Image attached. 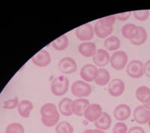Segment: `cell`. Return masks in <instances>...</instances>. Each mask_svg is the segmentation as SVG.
<instances>
[{
	"instance_id": "8d00e7d4",
	"label": "cell",
	"mask_w": 150,
	"mask_h": 133,
	"mask_svg": "<svg viewBox=\"0 0 150 133\" xmlns=\"http://www.w3.org/2000/svg\"><path fill=\"white\" fill-rule=\"evenodd\" d=\"M143 106H144L145 108H146L147 109L149 110V111H150V101L149 102H147L146 104L143 105Z\"/></svg>"
},
{
	"instance_id": "ba28073f",
	"label": "cell",
	"mask_w": 150,
	"mask_h": 133,
	"mask_svg": "<svg viewBox=\"0 0 150 133\" xmlns=\"http://www.w3.org/2000/svg\"><path fill=\"white\" fill-rule=\"evenodd\" d=\"M59 70L63 74H71L77 70V64L71 57H65L62 58L58 64Z\"/></svg>"
},
{
	"instance_id": "d4e9b609",
	"label": "cell",
	"mask_w": 150,
	"mask_h": 133,
	"mask_svg": "<svg viewBox=\"0 0 150 133\" xmlns=\"http://www.w3.org/2000/svg\"><path fill=\"white\" fill-rule=\"evenodd\" d=\"M147 38H148V34H147L146 30L142 26H139L137 34L134 38L131 39L130 41L134 46H142V45L146 43V41H147Z\"/></svg>"
},
{
	"instance_id": "3957f363",
	"label": "cell",
	"mask_w": 150,
	"mask_h": 133,
	"mask_svg": "<svg viewBox=\"0 0 150 133\" xmlns=\"http://www.w3.org/2000/svg\"><path fill=\"white\" fill-rule=\"evenodd\" d=\"M71 94L78 99L89 97L92 94V89L88 82L83 80H77L71 87Z\"/></svg>"
},
{
	"instance_id": "83f0119b",
	"label": "cell",
	"mask_w": 150,
	"mask_h": 133,
	"mask_svg": "<svg viewBox=\"0 0 150 133\" xmlns=\"http://www.w3.org/2000/svg\"><path fill=\"white\" fill-rule=\"evenodd\" d=\"M5 133H24V127L19 123H13L6 127Z\"/></svg>"
},
{
	"instance_id": "f35d334b",
	"label": "cell",
	"mask_w": 150,
	"mask_h": 133,
	"mask_svg": "<svg viewBox=\"0 0 150 133\" xmlns=\"http://www.w3.org/2000/svg\"><path fill=\"white\" fill-rule=\"evenodd\" d=\"M149 129H150V121L149 122Z\"/></svg>"
},
{
	"instance_id": "4fadbf2b",
	"label": "cell",
	"mask_w": 150,
	"mask_h": 133,
	"mask_svg": "<svg viewBox=\"0 0 150 133\" xmlns=\"http://www.w3.org/2000/svg\"><path fill=\"white\" fill-rule=\"evenodd\" d=\"M32 62L36 66L45 67L51 63V56L47 50H42L33 57Z\"/></svg>"
},
{
	"instance_id": "9c48e42d",
	"label": "cell",
	"mask_w": 150,
	"mask_h": 133,
	"mask_svg": "<svg viewBox=\"0 0 150 133\" xmlns=\"http://www.w3.org/2000/svg\"><path fill=\"white\" fill-rule=\"evenodd\" d=\"M102 113V108L100 105L97 103H92L89 104V106L86 108L83 117L88 121L95 123L101 118Z\"/></svg>"
},
{
	"instance_id": "4dcf8cb0",
	"label": "cell",
	"mask_w": 150,
	"mask_h": 133,
	"mask_svg": "<svg viewBox=\"0 0 150 133\" xmlns=\"http://www.w3.org/2000/svg\"><path fill=\"white\" fill-rule=\"evenodd\" d=\"M113 133H127L128 132V126L123 122H118L114 125L112 128Z\"/></svg>"
},
{
	"instance_id": "7c38bea8",
	"label": "cell",
	"mask_w": 150,
	"mask_h": 133,
	"mask_svg": "<svg viewBox=\"0 0 150 133\" xmlns=\"http://www.w3.org/2000/svg\"><path fill=\"white\" fill-rule=\"evenodd\" d=\"M125 91V83L120 78H113L108 85V92L113 97H119Z\"/></svg>"
},
{
	"instance_id": "f1b7e54d",
	"label": "cell",
	"mask_w": 150,
	"mask_h": 133,
	"mask_svg": "<svg viewBox=\"0 0 150 133\" xmlns=\"http://www.w3.org/2000/svg\"><path fill=\"white\" fill-rule=\"evenodd\" d=\"M134 17L136 20L139 21H146L149 18L150 10H134L132 12Z\"/></svg>"
},
{
	"instance_id": "d590c367",
	"label": "cell",
	"mask_w": 150,
	"mask_h": 133,
	"mask_svg": "<svg viewBox=\"0 0 150 133\" xmlns=\"http://www.w3.org/2000/svg\"><path fill=\"white\" fill-rule=\"evenodd\" d=\"M90 133H106L104 132L103 130H90Z\"/></svg>"
},
{
	"instance_id": "44dd1931",
	"label": "cell",
	"mask_w": 150,
	"mask_h": 133,
	"mask_svg": "<svg viewBox=\"0 0 150 133\" xmlns=\"http://www.w3.org/2000/svg\"><path fill=\"white\" fill-rule=\"evenodd\" d=\"M112 124V119L108 113L103 112L101 118L98 120L97 121L95 122V126L98 130H108L110 128Z\"/></svg>"
},
{
	"instance_id": "2e32d148",
	"label": "cell",
	"mask_w": 150,
	"mask_h": 133,
	"mask_svg": "<svg viewBox=\"0 0 150 133\" xmlns=\"http://www.w3.org/2000/svg\"><path fill=\"white\" fill-rule=\"evenodd\" d=\"M131 114V108L126 104H120L115 108L113 116L120 122L125 121L130 118Z\"/></svg>"
},
{
	"instance_id": "7a4b0ae2",
	"label": "cell",
	"mask_w": 150,
	"mask_h": 133,
	"mask_svg": "<svg viewBox=\"0 0 150 133\" xmlns=\"http://www.w3.org/2000/svg\"><path fill=\"white\" fill-rule=\"evenodd\" d=\"M69 88V79L65 76H59L54 78L50 84L52 94L57 97L63 96L68 92Z\"/></svg>"
},
{
	"instance_id": "d6a6232c",
	"label": "cell",
	"mask_w": 150,
	"mask_h": 133,
	"mask_svg": "<svg viewBox=\"0 0 150 133\" xmlns=\"http://www.w3.org/2000/svg\"><path fill=\"white\" fill-rule=\"evenodd\" d=\"M100 20H102L103 22H106V23L111 25V26H113L115 23V21H116V17H115V15H111L108 16V17H103V18H101V19Z\"/></svg>"
},
{
	"instance_id": "ffe728a7",
	"label": "cell",
	"mask_w": 150,
	"mask_h": 133,
	"mask_svg": "<svg viewBox=\"0 0 150 133\" xmlns=\"http://www.w3.org/2000/svg\"><path fill=\"white\" fill-rule=\"evenodd\" d=\"M136 99L143 105L146 104L150 101V88L146 85L137 88L135 92Z\"/></svg>"
},
{
	"instance_id": "30bf717a",
	"label": "cell",
	"mask_w": 150,
	"mask_h": 133,
	"mask_svg": "<svg viewBox=\"0 0 150 133\" xmlns=\"http://www.w3.org/2000/svg\"><path fill=\"white\" fill-rule=\"evenodd\" d=\"M134 120L139 124H146L150 121V111L143 106H137L133 112Z\"/></svg>"
},
{
	"instance_id": "6da1fadb",
	"label": "cell",
	"mask_w": 150,
	"mask_h": 133,
	"mask_svg": "<svg viewBox=\"0 0 150 133\" xmlns=\"http://www.w3.org/2000/svg\"><path fill=\"white\" fill-rule=\"evenodd\" d=\"M42 123L47 127H53L58 123L60 114L56 105L48 102L43 105L40 110Z\"/></svg>"
},
{
	"instance_id": "4316f807",
	"label": "cell",
	"mask_w": 150,
	"mask_h": 133,
	"mask_svg": "<svg viewBox=\"0 0 150 133\" xmlns=\"http://www.w3.org/2000/svg\"><path fill=\"white\" fill-rule=\"evenodd\" d=\"M55 130L56 133H74V132L72 125L67 121L59 122L56 125Z\"/></svg>"
},
{
	"instance_id": "5bb4252c",
	"label": "cell",
	"mask_w": 150,
	"mask_h": 133,
	"mask_svg": "<svg viewBox=\"0 0 150 133\" xmlns=\"http://www.w3.org/2000/svg\"><path fill=\"white\" fill-rule=\"evenodd\" d=\"M92 60L96 66L104 67L109 64L110 57L107 50L104 49H98L95 55L92 57Z\"/></svg>"
},
{
	"instance_id": "e0dca14e",
	"label": "cell",
	"mask_w": 150,
	"mask_h": 133,
	"mask_svg": "<svg viewBox=\"0 0 150 133\" xmlns=\"http://www.w3.org/2000/svg\"><path fill=\"white\" fill-rule=\"evenodd\" d=\"M78 52L86 58H91L95 55L97 51L96 45L92 42H83L77 47Z\"/></svg>"
},
{
	"instance_id": "f546056e",
	"label": "cell",
	"mask_w": 150,
	"mask_h": 133,
	"mask_svg": "<svg viewBox=\"0 0 150 133\" xmlns=\"http://www.w3.org/2000/svg\"><path fill=\"white\" fill-rule=\"evenodd\" d=\"M19 103H20V102H19L18 98H12V99H8V100H6L5 102H4L2 108H5V109H14L15 108L18 107Z\"/></svg>"
},
{
	"instance_id": "603a6c76",
	"label": "cell",
	"mask_w": 150,
	"mask_h": 133,
	"mask_svg": "<svg viewBox=\"0 0 150 133\" xmlns=\"http://www.w3.org/2000/svg\"><path fill=\"white\" fill-rule=\"evenodd\" d=\"M18 113L22 118H28L33 109V103L29 100H23L18 105Z\"/></svg>"
},
{
	"instance_id": "277c9868",
	"label": "cell",
	"mask_w": 150,
	"mask_h": 133,
	"mask_svg": "<svg viewBox=\"0 0 150 133\" xmlns=\"http://www.w3.org/2000/svg\"><path fill=\"white\" fill-rule=\"evenodd\" d=\"M128 55L125 52L122 50H118L112 53L110 56V60L111 66L118 71L124 70L128 64Z\"/></svg>"
},
{
	"instance_id": "ac0fdd59",
	"label": "cell",
	"mask_w": 150,
	"mask_h": 133,
	"mask_svg": "<svg viewBox=\"0 0 150 133\" xmlns=\"http://www.w3.org/2000/svg\"><path fill=\"white\" fill-rule=\"evenodd\" d=\"M139 26H136L133 23H127L125 24L122 27L121 32L122 36L125 38L131 41L136 37V35L138 33Z\"/></svg>"
},
{
	"instance_id": "484cf974",
	"label": "cell",
	"mask_w": 150,
	"mask_h": 133,
	"mask_svg": "<svg viewBox=\"0 0 150 133\" xmlns=\"http://www.w3.org/2000/svg\"><path fill=\"white\" fill-rule=\"evenodd\" d=\"M69 44V40H68V36L63 34L60 36L56 40H55L52 43V46L55 50L57 51H63L65 49H67Z\"/></svg>"
},
{
	"instance_id": "9a60e30c",
	"label": "cell",
	"mask_w": 150,
	"mask_h": 133,
	"mask_svg": "<svg viewBox=\"0 0 150 133\" xmlns=\"http://www.w3.org/2000/svg\"><path fill=\"white\" fill-rule=\"evenodd\" d=\"M89 104V101L86 98L75 99L72 102V112L77 116L83 117L86 108Z\"/></svg>"
},
{
	"instance_id": "74e56055",
	"label": "cell",
	"mask_w": 150,
	"mask_h": 133,
	"mask_svg": "<svg viewBox=\"0 0 150 133\" xmlns=\"http://www.w3.org/2000/svg\"><path fill=\"white\" fill-rule=\"evenodd\" d=\"M83 133H90V130H86L83 132Z\"/></svg>"
},
{
	"instance_id": "52a82bcc",
	"label": "cell",
	"mask_w": 150,
	"mask_h": 133,
	"mask_svg": "<svg viewBox=\"0 0 150 133\" xmlns=\"http://www.w3.org/2000/svg\"><path fill=\"white\" fill-rule=\"evenodd\" d=\"M112 31H113V26L106 23L101 20H98L94 26L95 34L98 38L101 39L108 38L112 34Z\"/></svg>"
},
{
	"instance_id": "d6986e66",
	"label": "cell",
	"mask_w": 150,
	"mask_h": 133,
	"mask_svg": "<svg viewBox=\"0 0 150 133\" xmlns=\"http://www.w3.org/2000/svg\"><path fill=\"white\" fill-rule=\"evenodd\" d=\"M72 102L73 100L70 98H63L59 102V111L62 115L65 117H70L73 114L72 112Z\"/></svg>"
},
{
	"instance_id": "8992f818",
	"label": "cell",
	"mask_w": 150,
	"mask_h": 133,
	"mask_svg": "<svg viewBox=\"0 0 150 133\" xmlns=\"http://www.w3.org/2000/svg\"><path fill=\"white\" fill-rule=\"evenodd\" d=\"M75 34L77 39L83 42H88L94 38V28L89 23L79 26L75 30Z\"/></svg>"
},
{
	"instance_id": "1f68e13d",
	"label": "cell",
	"mask_w": 150,
	"mask_h": 133,
	"mask_svg": "<svg viewBox=\"0 0 150 133\" xmlns=\"http://www.w3.org/2000/svg\"><path fill=\"white\" fill-rule=\"evenodd\" d=\"M131 14H132V12H125V13H121V14H115V17H116V19L119 20L125 21L129 19Z\"/></svg>"
},
{
	"instance_id": "e575fe53",
	"label": "cell",
	"mask_w": 150,
	"mask_h": 133,
	"mask_svg": "<svg viewBox=\"0 0 150 133\" xmlns=\"http://www.w3.org/2000/svg\"><path fill=\"white\" fill-rule=\"evenodd\" d=\"M143 70H144V74L147 77L150 78V59L143 64Z\"/></svg>"
},
{
	"instance_id": "5b68a950",
	"label": "cell",
	"mask_w": 150,
	"mask_h": 133,
	"mask_svg": "<svg viewBox=\"0 0 150 133\" xmlns=\"http://www.w3.org/2000/svg\"><path fill=\"white\" fill-rule=\"evenodd\" d=\"M126 73L132 78H140L144 75L143 63L139 60H132L128 64Z\"/></svg>"
},
{
	"instance_id": "cb8c5ba5",
	"label": "cell",
	"mask_w": 150,
	"mask_h": 133,
	"mask_svg": "<svg viewBox=\"0 0 150 133\" xmlns=\"http://www.w3.org/2000/svg\"><path fill=\"white\" fill-rule=\"evenodd\" d=\"M104 46L108 51H118L121 46V41L116 36H110L104 41Z\"/></svg>"
},
{
	"instance_id": "7402d4cb",
	"label": "cell",
	"mask_w": 150,
	"mask_h": 133,
	"mask_svg": "<svg viewBox=\"0 0 150 133\" xmlns=\"http://www.w3.org/2000/svg\"><path fill=\"white\" fill-rule=\"evenodd\" d=\"M110 74L108 70L105 68L98 69L96 79L94 82L99 86H105L110 82Z\"/></svg>"
},
{
	"instance_id": "836d02e7",
	"label": "cell",
	"mask_w": 150,
	"mask_h": 133,
	"mask_svg": "<svg viewBox=\"0 0 150 133\" xmlns=\"http://www.w3.org/2000/svg\"><path fill=\"white\" fill-rule=\"evenodd\" d=\"M127 133H146L144 129L140 126H133L129 129Z\"/></svg>"
},
{
	"instance_id": "8fae6325",
	"label": "cell",
	"mask_w": 150,
	"mask_h": 133,
	"mask_svg": "<svg viewBox=\"0 0 150 133\" xmlns=\"http://www.w3.org/2000/svg\"><path fill=\"white\" fill-rule=\"evenodd\" d=\"M97 71L98 68L96 65L88 64L82 66L80 72V75L83 81L86 82H92L96 79Z\"/></svg>"
}]
</instances>
